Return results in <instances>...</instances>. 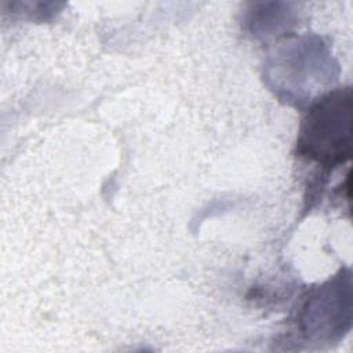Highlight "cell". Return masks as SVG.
I'll return each instance as SVG.
<instances>
[{"label":"cell","instance_id":"7a4b0ae2","mask_svg":"<svg viewBox=\"0 0 353 353\" xmlns=\"http://www.w3.org/2000/svg\"><path fill=\"white\" fill-rule=\"evenodd\" d=\"M350 325V281H334L310 295L299 314V327L309 338L334 339Z\"/></svg>","mask_w":353,"mask_h":353},{"label":"cell","instance_id":"6da1fadb","mask_svg":"<svg viewBox=\"0 0 353 353\" xmlns=\"http://www.w3.org/2000/svg\"><path fill=\"white\" fill-rule=\"evenodd\" d=\"M350 90H336L316 102L302 120L298 153L324 167L350 157Z\"/></svg>","mask_w":353,"mask_h":353}]
</instances>
